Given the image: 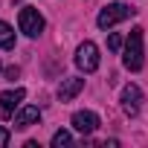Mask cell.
Instances as JSON below:
<instances>
[{"label":"cell","instance_id":"obj_9","mask_svg":"<svg viewBox=\"0 0 148 148\" xmlns=\"http://www.w3.org/2000/svg\"><path fill=\"white\" fill-rule=\"evenodd\" d=\"M41 122V110L38 108H23L18 116H15V128H21V131H26V128H32V125H38Z\"/></svg>","mask_w":148,"mask_h":148},{"label":"cell","instance_id":"obj_10","mask_svg":"<svg viewBox=\"0 0 148 148\" xmlns=\"http://www.w3.org/2000/svg\"><path fill=\"white\" fill-rule=\"evenodd\" d=\"M12 47H15V29L6 21H0V49H12Z\"/></svg>","mask_w":148,"mask_h":148},{"label":"cell","instance_id":"obj_2","mask_svg":"<svg viewBox=\"0 0 148 148\" xmlns=\"http://www.w3.org/2000/svg\"><path fill=\"white\" fill-rule=\"evenodd\" d=\"M131 15H136V9H131V6H125V3H108V6L99 12L96 23H99V29H110V26H116L119 21H125V18H131Z\"/></svg>","mask_w":148,"mask_h":148},{"label":"cell","instance_id":"obj_13","mask_svg":"<svg viewBox=\"0 0 148 148\" xmlns=\"http://www.w3.org/2000/svg\"><path fill=\"white\" fill-rule=\"evenodd\" d=\"M6 145H9V131L0 125V148H6Z\"/></svg>","mask_w":148,"mask_h":148},{"label":"cell","instance_id":"obj_14","mask_svg":"<svg viewBox=\"0 0 148 148\" xmlns=\"http://www.w3.org/2000/svg\"><path fill=\"white\" fill-rule=\"evenodd\" d=\"M18 76H21V70H18V67H9V70H6V79H9V82H15Z\"/></svg>","mask_w":148,"mask_h":148},{"label":"cell","instance_id":"obj_12","mask_svg":"<svg viewBox=\"0 0 148 148\" xmlns=\"http://www.w3.org/2000/svg\"><path fill=\"white\" fill-rule=\"evenodd\" d=\"M108 49H110V52H119V49H122V35L113 32V35L108 38Z\"/></svg>","mask_w":148,"mask_h":148},{"label":"cell","instance_id":"obj_6","mask_svg":"<svg viewBox=\"0 0 148 148\" xmlns=\"http://www.w3.org/2000/svg\"><path fill=\"white\" fill-rule=\"evenodd\" d=\"M139 108H142V90L136 84H128L122 90V110H125V116H136Z\"/></svg>","mask_w":148,"mask_h":148},{"label":"cell","instance_id":"obj_1","mask_svg":"<svg viewBox=\"0 0 148 148\" xmlns=\"http://www.w3.org/2000/svg\"><path fill=\"white\" fill-rule=\"evenodd\" d=\"M142 32L145 29H131V35H128V44H125V55H122V61H125V67L131 70V73H139L142 70V64H145V49H142Z\"/></svg>","mask_w":148,"mask_h":148},{"label":"cell","instance_id":"obj_3","mask_svg":"<svg viewBox=\"0 0 148 148\" xmlns=\"http://www.w3.org/2000/svg\"><path fill=\"white\" fill-rule=\"evenodd\" d=\"M18 26H21V32H23L26 38H38V35L44 32V18H41L38 9L26 6V9H21V15H18Z\"/></svg>","mask_w":148,"mask_h":148},{"label":"cell","instance_id":"obj_11","mask_svg":"<svg viewBox=\"0 0 148 148\" xmlns=\"http://www.w3.org/2000/svg\"><path fill=\"white\" fill-rule=\"evenodd\" d=\"M70 142H73L70 131H55V136H52V148H61V145H70Z\"/></svg>","mask_w":148,"mask_h":148},{"label":"cell","instance_id":"obj_7","mask_svg":"<svg viewBox=\"0 0 148 148\" xmlns=\"http://www.w3.org/2000/svg\"><path fill=\"white\" fill-rule=\"evenodd\" d=\"M73 128L87 136V134H93L99 128V116L93 110H79V113H73Z\"/></svg>","mask_w":148,"mask_h":148},{"label":"cell","instance_id":"obj_4","mask_svg":"<svg viewBox=\"0 0 148 148\" xmlns=\"http://www.w3.org/2000/svg\"><path fill=\"white\" fill-rule=\"evenodd\" d=\"M76 64H79V70H84V73H96V70H99V47H96L93 41H84V44L76 49Z\"/></svg>","mask_w":148,"mask_h":148},{"label":"cell","instance_id":"obj_8","mask_svg":"<svg viewBox=\"0 0 148 148\" xmlns=\"http://www.w3.org/2000/svg\"><path fill=\"white\" fill-rule=\"evenodd\" d=\"M82 90H84V79H64L61 87H58V99L70 102V99H76Z\"/></svg>","mask_w":148,"mask_h":148},{"label":"cell","instance_id":"obj_5","mask_svg":"<svg viewBox=\"0 0 148 148\" xmlns=\"http://www.w3.org/2000/svg\"><path fill=\"white\" fill-rule=\"evenodd\" d=\"M23 96H26V90H23V87H15V90L0 93V116H3V119H12V116H15V110H18V105L23 102Z\"/></svg>","mask_w":148,"mask_h":148}]
</instances>
